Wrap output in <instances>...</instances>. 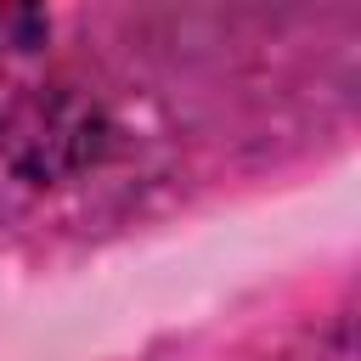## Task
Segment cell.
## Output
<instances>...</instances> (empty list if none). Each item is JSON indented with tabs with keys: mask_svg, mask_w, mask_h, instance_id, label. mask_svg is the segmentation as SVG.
Masks as SVG:
<instances>
[{
	"mask_svg": "<svg viewBox=\"0 0 361 361\" xmlns=\"http://www.w3.org/2000/svg\"><path fill=\"white\" fill-rule=\"evenodd\" d=\"M6 152L23 175H39V180H56L79 164H90L102 152V124H96V107L79 102V96H34L11 113V135H6Z\"/></svg>",
	"mask_w": 361,
	"mask_h": 361,
	"instance_id": "6da1fadb",
	"label": "cell"
}]
</instances>
